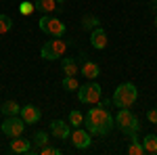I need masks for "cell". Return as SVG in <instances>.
<instances>
[{"label":"cell","instance_id":"cell-1","mask_svg":"<svg viewBox=\"0 0 157 155\" xmlns=\"http://www.w3.org/2000/svg\"><path fill=\"white\" fill-rule=\"evenodd\" d=\"M84 126L90 134H98V136H105L113 130L115 126V119L109 113L107 107H90L88 113L84 118Z\"/></svg>","mask_w":157,"mask_h":155},{"label":"cell","instance_id":"cell-2","mask_svg":"<svg viewBox=\"0 0 157 155\" xmlns=\"http://www.w3.org/2000/svg\"><path fill=\"white\" fill-rule=\"evenodd\" d=\"M136 99H138V90H136V86L130 82H124L120 84L117 88H115V92H113V105L115 107H132L134 103H136Z\"/></svg>","mask_w":157,"mask_h":155},{"label":"cell","instance_id":"cell-3","mask_svg":"<svg viewBox=\"0 0 157 155\" xmlns=\"http://www.w3.org/2000/svg\"><path fill=\"white\" fill-rule=\"evenodd\" d=\"M113 119H115V126H117L124 134H128V136H134L136 132L140 130L138 118H136V115H132L130 107H121L120 111H117V115H115Z\"/></svg>","mask_w":157,"mask_h":155},{"label":"cell","instance_id":"cell-4","mask_svg":"<svg viewBox=\"0 0 157 155\" xmlns=\"http://www.w3.org/2000/svg\"><path fill=\"white\" fill-rule=\"evenodd\" d=\"M75 92H78V101L84 103V105H97V103H101V99H103V88H101V84H97V82L84 84V86H80Z\"/></svg>","mask_w":157,"mask_h":155},{"label":"cell","instance_id":"cell-5","mask_svg":"<svg viewBox=\"0 0 157 155\" xmlns=\"http://www.w3.org/2000/svg\"><path fill=\"white\" fill-rule=\"evenodd\" d=\"M38 25H40V29H42L44 34H48L50 38H63L65 32H67V27H65V23H63L61 19L48 17V15H44V17L38 21Z\"/></svg>","mask_w":157,"mask_h":155},{"label":"cell","instance_id":"cell-6","mask_svg":"<svg viewBox=\"0 0 157 155\" xmlns=\"http://www.w3.org/2000/svg\"><path fill=\"white\" fill-rule=\"evenodd\" d=\"M65 50H67V42L63 38H55V40H48L42 46L40 55H42V59H46V61H57L65 55Z\"/></svg>","mask_w":157,"mask_h":155},{"label":"cell","instance_id":"cell-7","mask_svg":"<svg viewBox=\"0 0 157 155\" xmlns=\"http://www.w3.org/2000/svg\"><path fill=\"white\" fill-rule=\"evenodd\" d=\"M0 130H2V134H6L9 138L21 136L23 130H25V122L19 118V115H9V118L0 124Z\"/></svg>","mask_w":157,"mask_h":155},{"label":"cell","instance_id":"cell-8","mask_svg":"<svg viewBox=\"0 0 157 155\" xmlns=\"http://www.w3.org/2000/svg\"><path fill=\"white\" fill-rule=\"evenodd\" d=\"M69 138H71V143H73L75 149H88V147L92 145V134L88 130H84L82 126H80V128H73Z\"/></svg>","mask_w":157,"mask_h":155},{"label":"cell","instance_id":"cell-9","mask_svg":"<svg viewBox=\"0 0 157 155\" xmlns=\"http://www.w3.org/2000/svg\"><path fill=\"white\" fill-rule=\"evenodd\" d=\"M86 55L82 52L80 55V73H84V78H88V80H94V78H98L101 76V67H98V63H94V61L90 59H84Z\"/></svg>","mask_w":157,"mask_h":155},{"label":"cell","instance_id":"cell-10","mask_svg":"<svg viewBox=\"0 0 157 155\" xmlns=\"http://www.w3.org/2000/svg\"><path fill=\"white\" fill-rule=\"evenodd\" d=\"M50 134L59 141H67L71 136V126L63 119H55V122H50Z\"/></svg>","mask_w":157,"mask_h":155},{"label":"cell","instance_id":"cell-11","mask_svg":"<svg viewBox=\"0 0 157 155\" xmlns=\"http://www.w3.org/2000/svg\"><path fill=\"white\" fill-rule=\"evenodd\" d=\"M19 118L23 119L25 126H27V124H38L40 118H42V113H40V109H38L36 105H25V107H21V111H19Z\"/></svg>","mask_w":157,"mask_h":155},{"label":"cell","instance_id":"cell-12","mask_svg":"<svg viewBox=\"0 0 157 155\" xmlns=\"http://www.w3.org/2000/svg\"><path fill=\"white\" fill-rule=\"evenodd\" d=\"M9 149H11L13 153H34V145L32 141H27L23 136H15L9 145Z\"/></svg>","mask_w":157,"mask_h":155},{"label":"cell","instance_id":"cell-13","mask_svg":"<svg viewBox=\"0 0 157 155\" xmlns=\"http://www.w3.org/2000/svg\"><path fill=\"white\" fill-rule=\"evenodd\" d=\"M107 34H105V29L98 25V27H94L92 29V34H90V44L97 48V50H103V48L107 46Z\"/></svg>","mask_w":157,"mask_h":155},{"label":"cell","instance_id":"cell-14","mask_svg":"<svg viewBox=\"0 0 157 155\" xmlns=\"http://www.w3.org/2000/svg\"><path fill=\"white\" fill-rule=\"evenodd\" d=\"M61 67H63L65 76H78V73H80L78 61L73 59V57H63V59H61Z\"/></svg>","mask_w":157,"mask_h":155},{"label":"cell","instance_id":"cell-15","mask_svg":"<svg viewBox=\"0 0 157 155\" xmlns=\"http://www.w3.org/2000/svg\"><path fill=\"white\" fill-rule=\"evenodd\" d=\"M19 111H21V105H19L17 101H4V103L0 105V113H2L4 118H9V115H19Z\"/></svg>","mask_w":157,"mask_h":155},{"label":"cell","instance_id":"cell-16","mask_svg":"<svg viewBox=\"0 0 157 155\" xmlns=\"http://www.w3.org/2000/svg\"><path fill=\"white\" fill-rule=\"evenodd\" d=\"M34 9L40 13H44V15H48V13L57 11L59 6H57V0H36L34 2Z\"/></svg>","mask_w":157,"mask_h":155},{"label":"cell","instance_id":"cell-17","mask_svg":"<svg viewBox=\"0 0 157 155\" xmlns=\"http://www.w3.org/2000/svg\"><path fill=\"white\" fill-rule=\"evenodd\" d=\"M140 143H143V147H145V153L157 155V134H147Z\"/></svg>","mask_w":157,"mask_h":155},{"label":"cell","instance_id":"cell-18","mask_svg":"<svg viewBox=\"0 0 157 155\" xmlns=\"http://www.w3.org/2000/svg\"><path fill=\"white\" fill-rule=\"evenodd\" d=\"M32 141H34V153H36V151H40V149L44 147V145H48V134H46L44 130H40V132L34 134Z\"/></svg>","mask_w":157,"mask_h":155},{"label":"cell","instance_id":"cell-19","mask_svg":"<svg viewBox=\"0 0 157 155\" xmlns=\"http://www.w3.org/2000/svg\"><path fill=\"white\" fill-rule=\"evenodd\" d=\"M128 153H130V155H147L145 153V147H143V143L136 138V134L132 136V145L128 147Z\"/></svg>","mask_w":157,"mask_h":155},{"label":"cell","instance_id":"cell-20","mask_svg":"<svg viewBox=\"0 0 157 155\" xmlns=\"http://www.w3.org/2000/svg\"><path fill=\"white\" fill-rule=\"evenodd\" d=\"M63 88H65L67 92H73V90H78V88H80V82H78V78H75V76H65V78H63Z\"/></svg>","mask_w":157,"mask_h":155},{"label":"cell","instance_id":"cell-21","mask_svg":"<svg viewBox=\"0 0 157 155\" xmlns=\"http://www.w3.org/2000/svg\"><path fill=\"white\" fill-rule=\"evenodd\" d=\"M82 124H84V115H82L78 109L69 111V126H71V128H80Z\"/></svg>","mask_w":157,"mask_h":155},{"label":"cell","instance_id":"cell-22","mask_svg":"<svg viewBox=\"0 0 157 155\" xmlns=\"http://www.w3.org/2000/svg\"><path fill=\"white\" fill-rule=\"evenodd\" d=\"M98 23H101V21H98L94 15H88V17L82 19V27H84V29H94V27H98Z\"/></svg>","mask_w":157,"mask_h":155},{"label":"cell","instance_id":"cell-23","mask_svg":"<svg viewBox=\"0 0 157 155\" xmlns=\"http://www.w3.org/2000/svg\"><path fill=\"white\" fill-rule=\"evenodd\" d=\"M11 27H13L11 17H9V15H0V36H2V34H6Z\"/></svg>","mask_w":157,"mask_h":155},{"label":"cell","instance_id":"cell-24","mask_svg":"<svg viewBox=\"0 0 157 155\" xmlns=\"http://www.w3.org/2000/svg\"><path fill=\"white\" fill-rule=\"evenodd\" d=\"M38 153H42V155H61L63 151H61V149H57V147H48V145H44Z\"/></svg>","mask_w":157,"mask_h":155},{"label":"cell","instance_id":"cell-25","mask_svg":"<svg viewBox=\"0 0 157 155\" xmlns=\"http://www.w3.org/2000/svg\"><path fill=\"white\" fill-rule=\"evenodd\" d=\"M19 11H21V15H29V13H34V4L25 0V2L19 4Z\"/></svg>","mask_w":157,"mask_h":155},{"label":"cell","instance_id":"cell-26","mask_svg":"<svg viewBox=\"0 0 157 155\" xmlns=\"http://www.w3.org/2000/svg\"><path fill=\"white\" fill-rule=\"evenodd\" d=\"M147 119H149L151 124H157V109H149V111H147Z\"/></svg>","mask_w":157,"mask_h":155},{"label":"cell","instance_id":"cell-27","mask_svg":"<svg viewBox=\"0 0 157 155\" xmlns=\"http://www.w3.org/2000/svg\"><path fill=\"white\" fill-rule=\"evenodd\" d=\"M63 2H65V0H57V4H63Z\"/></svg>","mask_w":157,"mask_h":155},{"label":"cell","instance_id":"cell-28","mask_svg":"<svg viewBox=\"0 0 157 155\" xmlns=\"http://www.w3.org/2000/svg\"><path fill=\"white\" fill-rule=\"evenodd\" d=\"M155 27H157V17H155Z\"/></svg>","mask_w":157,"mask_h":155}]
</instances>
